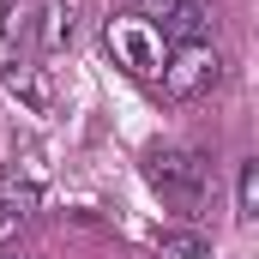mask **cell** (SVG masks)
<instances>
[{"label": "cell", "instance_id": "cell-10", "mask_svg": "<svg viewBox=\"0 0 259 259\" xmlns=\"http://www.w3.org/2000/svg\"><path fill=\"white\" fill-rule=\"evenodd\" d=\"M145 6H151V12L163 18V12H169V6H181V0H145Z\"/></svg>", "mask_w": 259, "mask_h": 259}, {"label": "cell", "instance_id": "cell-8", "mask_svg": "<svg viewBox=\"0 0 259 259\" xmlns=\"http://www.w3.org/2000/svg\"><path fill=\"white\" fill-rule=\"evenodd\" d=\"M157 259H211V241L199 229H163L157 235Z\"/></svg>", "mask_w": 259, "mask_h": 259}, {"label": "cell", "instance_id": "cell-5", "mask_svg": "<svg viewBox=\"0 0 259 259\" xmlns=\"http://www.w3.org/2000/svg\"><path fill=\"white\" fill-rule=\"evenodd\" d=\"M0 84L30 109V115H49L55 109V84H49V66H30V61H12L0 66Z\"/></svg>", "mask_w": 259, "mask_h": 259}, {"label": "cell", "instance_id": "cell-3", "mask_svg": "<svg viewBox=\"0 0 259 259\" xmlns=\"http://www.w3.org/2000/svg\"><path fill=\"white\" fill-rule=\"evenodd\" d=\"M151 181L163 187L169 199H181V205H193L205 193V157L199 151H175V145H163V151H151Z\"/></svg>", "mask_w": 259, "mask_h": 259}, {"label": "cell", "instance_id": "cell-4", "mask_svg": "<svg viewBox=\"0 0 259 259\" xmlns=\"http://www.w3.org/2000/svg\"><path fill=\"white\" fill-rule=\"evenodd\" d=\"M42 181H49L42 157H36V151H24V157H18V169L0 181V217H30V211L42 205Z\"/></svg>", "mask_w": 259, "mask_h": 259}, {"label": "cell", "instance_id": "cell-7", "mask_svg": "<svg viewBox=\"0 0 259 259\" xmlns=\"http://www.w3.org/2000/svg\"><path fill=\"white\" fill-rule=\"evenodd\" d=\"M36 36H42V49H49V55L72 42V0H49V6H42V24H36Z\"/></svg>", "mask_w": 259, "mask_h": 259}, {"label": "cell", "instance_id": "cell-1", "mask_svg": "<svg viewBox=\"0 0 259 259\" xmlns=\"http://www.w3.org/2000/svg\"><path fill=\"white\" fill-rule=\"evenodd\" d=\"M103 42H109L115 66H127L133 78H157L163 61H169V42L157 36L151 18H109V24H103Z\"/></svg>", "mask_w": 259, "mask_h": 259}, {"label": "cell", "instance_id": "cell-11", "mask_svg": "<svg viewBox=\"0 0 259 259\" xmlns=\"http://www.w3.org/2000/svg\"><path fill=\"white\" fill-rule=\"evenodd\" d=\"M6 259H24V253H6Z\"/></svg>", "mask_w": 259, "mask_h": 259}, {"label": "cell", "instance_id": "cell-6", "mask_svg": "<svg viewBox=\"0 0 259 259\" xmlns=\"http://www.w3.org/2000/svg\"><path fill=\"white\" fill-rule=\"evenodd\" d=\"M157 36L169 42V49H193L211 36V12H205V0H181V6H169L163 12V24H157Z\"/></svg>", "mask_w": 259, "mask_h": 259}, {"label": "cell", "instance_id": "cell-9", "mask_svg": "<svg viewBox=\"0 0 259 259\" xmlns=\"http://www.w3.org/2000/svg\"><path fill=\"white\" fill-rule=\"evenodd\" d=\"M235 217H241V223L259 217V157H247V163L235 169Z\"/></svg>", "mask_w": 259, "mask_h": 259}, {"label": "cell", "instance_id": "cell-2", "mask_svg": "<svg viewBox=\"0 0 259 259\" xmlns=\"http://www.w3.org/2000/svg\"><path fill=\"white\" fill-rule=\"evenodd\" d=\"M163 91L175 97V103H193L205 97L217 78H223V61H217V49L211 42H193V49H169V61H163Z\"/></svg>", "mask_w": 259, "mask_h": 259}]
</instances>
